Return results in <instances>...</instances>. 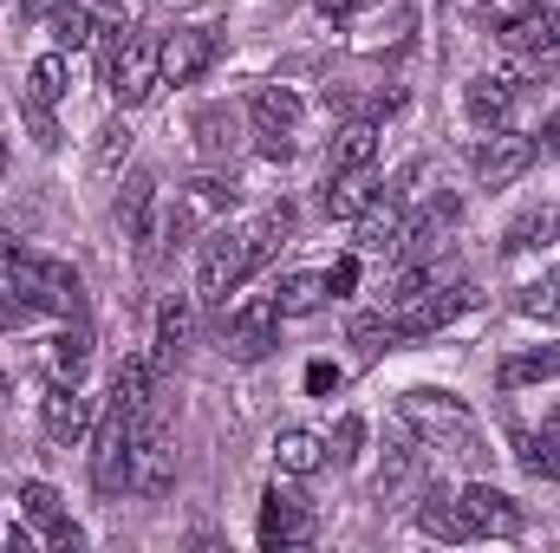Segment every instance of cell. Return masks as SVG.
<instances>
[{"label": "cell", "mask_w": 560, "mask_h": 553, "mask_svg": "<svg viewBox=\"0 0 560 553\" xmlns=\"http://www.w3.org/2000/svg\"><path fill=\"white\" fill-rule=\"evenodd\" d=\"M405 423H411V436H418L423 449H443L456 462H476L482 456L476 416H469L463 398H450V391H405Z\"/></svg>", "instance_id": "1"}, {"label": "cell", "mask_w": 560, "mask_h": 553, "mask_svg": "<svg viewBox=\"0 0 560 553\" xmlns=\"http://www.w3.org/2000/svg\"><path fill=\"white\" fill-rule=\"evenodd\" d=\"M138 411H125L118 398L105 404V416L92 423V482L98 495H125L131 489V449H138Z\"/></svg>", "instance_id": "2"}, {"label": "cell", "mask_w": 560, "mask_h": 553, "mask_svg": "<svg viewBox=\"0 0 560 553\" xmlns=\"http://www.w3.org/2000/svg\"><path fill=\"white\" fill-rule=\"evenodd\" d=\"M255 268H261V261H255L248 228H215V235H209V248H202V274H196V286H202V299H209V306H229V293L255 274Z\"/></svg>", "instance_id": "3"}, {"label": "cell", "mask_w": 560, "mask_h": 553, "mask_svg": "<svg viewBox=\"0 0 560 553\" xmlns=\"http://www.w3.org/2000/svg\"><path fill=\"white\" fill-rule=\"evenodd\" d=\"M7 274H13V286L20 293H33L39 299V313H79L85 306V286H79V274L66 268V261H52V255H7Z\"/></svg>", "instance_id": "4"}, {"label": "cell", "mask_w": 560, "mask_h": 553, "mask_svg": "<svg viewBox=\"0 0 560 553\" xmlns=\"http://www.w3.org/2000/svg\"><path fill=\"white\" fill-rule=\"evenodd\" d=\"M235 202H242V183H235V176H196V183H183L176 209H170V215H163V228H156V248H176L196 222L229 215Z\"/></svg>", "instance_id": "5"}, {"label": "cell", "mask_w": 560, "mask_h": 553, "mask_svg": "<svg viewBox=\"0 0 560 553\" xmlns=\"http://www.w3.org/2000/svg\"><path fill=\"white\" fill-rule=\"evenodd\" d=\"M482 293L469 286V280H450V286H423L418 299H405V306H392L398 313V332L405 339H423V332H436V326H450L456 313H469Z\"/></svg>", "instance_id": "6"}, {"label": "cell", "mask_w": 560, "mask_h": 553, "mask_svg": "<svg viewBox=\"0 0 560 553\" xmlns=\"http://www.w3.org/2000/svg\"><path fill=\"white\" fill-rule=\"evenodd\" d=\"M293 131H300V98L287 85H261L255 92V150L268 163H287L293 156Z\"/></svg>", "instance_id": "7"}, {"label": "cell", "mask_w": 560, "mask_h": 553, "mask_svg": "<svg viewBox=\"0 0 560 553\" xmlns=\"http://www.w3.org/2000/svg\"><path fill=\"white\" fill-rule=\"evenodd\" d=\"M313 534H319V521H313L306 495H293V489H268V502H261V548L287 553V548H306Z\"/></svg>", "instance_id": "8"}, {"label": "cell", "mask_w": 560, "mask_h": 553, "mask_svg": "<svg viewBox=\"0 0 560 553\" xmlns=\"http://www.w3.org/2000/svg\"><path fill=\"white\" fill-rule=\"evenodd\" d=\"M469 163H476V176H482L489 189H509L515 176H528V163H535V138H522V131L502 125V131H489V138L476 143Z\"/></svg>", "instance_id": "9"}, {"label": "cell", "mask_w": 560, "mask_h": 553, "mask_svg": "<svg viewBox=\"0 0 560 553\" xmlns=\"http://www.w3.org/2000/svg\"><path fill=\"white\" fill-rule=\"evenodd\" d=\"M156 85H163V46H150V39H131L105 92H118V105L131 111V105H150V98H156Z\"/></svg>", "instance_id": "10"}, {"label": "cell", "mask_w": 560, "mask_h": 553, "mask_svg": "<svg viewBox=\"0 0 560 553\" xmlns=\"http://www.w3.org/2000/svg\"><path fill=\"white\" fill-rule=\"evenodd\" d=\"M215 52H222V39H215L209 26L170 33V39H163V85H196V79L215 66Z\"/></svg>", "instance_id": "11"}, {"label": "cell", "mask_w": 560, "mask_h": 553, "mask_svg": "<svg viewBox=\"0 0 560 553\" xmlns=\"http://www.w3.org/2000/svg\"><path fill=\"white\" fill-rule=\"evenodd\" d=\"M170 482H176V449H170V436L156 430V416H143L138 449H131V489H138V495H163Z\"/></svg>", "instance_id": "12"}, {"label": "cell", "mask_w": 560, "mask_h": 553, "mask_svg": "<svg viewBox=\"0 0 560 553\" xmlns=\"http://www.w3.org/2000/svg\"><path fill=\"white\" fill-rule=\"evenodd\" d=\"M456 508H463L469 534H495V541L522 534V508H515V502H509L502 489H489V482H469V489L456 495Z\"/></svg>", "instance_id": "13"}, {"label": "cell", "mask_w": 560, "mask_h": 553, "mask_svg": "<svg viewBox=\"0 0 560 553\" xmlns=\"http://www.w3.org/2000/svg\"><path fill=\"white\" fill-rule=\"evenodd\" d=\"M39 423H46V436H52V443H79L98 416H92V398H85L72 378H59V385L46 391V404H39Z\"/></svg>", "instance_id": "14"}, {"label": "cell", "mask_w": 560, "mask_h": 553, "mask_svg": "<svg viewBox=\"0 0 560 553\" xmlns=\"http://www.w3.org/2000/svg\"><path fill=\"white\" fill-rule=\"evenodd\" d=\"M275 326H280V306L275 299H255L229 319V352L235 358H268L275 352Z\"/></svg>", "instance_id": "15"}, {"label": "cell", "mask_w": 560, "mask_h": 553, "mask_svg": "<svg viewBox=\"0 0 560 553\" xmlns=\"http://www.w3.org/2000/svg\"><path fill=\"white\" fill-rule=\"evenodd\" d=\"M463 105H469V118H476L482 131H502V125H509V105H515V79H502V72H482V79H469Z\"/></svg>", "instance_id": "16"}, {"label": "cell", "mask_w": 560, "mask_h": 553, "mask_svg": "<svg viewBox=\"0 0 560 553\" xmlns=\"http://www.w3.org/2000/svg\"><path fill=\"white\" fill-rule=\"evenodd\" d=\"M378 163V125L372 118H359V125H346L332 150H326V176H352V169H372Z\"/></svg>", "instance_id": "17"}, {"label": "cell", "mask_w": 560, "mask_h": 553, "mask_svg": "<svg viewBox=\"0 0 560 553\" xmlns=\"http://www.w3.org/2000/svg\"><path fill=\"white\" fill-rule=\"evenodd\" d=\"M150 209H156V176L150 169H131L125 176V196H118V228H125V242H150Z\"/></svg>", "instance_id": "18"}, {"label": "cell", "mask_w": 560, "mask_h": 553, "mask_svg": "<svg viewBox=\"0 0 560 553\" xmlns=\"http://www.w3.org/2000/svg\"><path fill=\"white\" fill-rule=\"evenodd\" d=\"M189 131H196V150H202L209 163H229V156H235V143H242V118H235L229 105H202Z\"/></svg>", "instance_id": "19"}, {"label": "cell", "mask_w": 560, "mask_h": 553, "mask_svg": "<svg viewBox=\"0 0 560 553\" xmlns=\"http://www.w3.org/2000/svg\"><path fill=\"white\" fill-rule=\"evenodd\" d=\"M423 475V443L411 436V423L392 436V449H385V469H378V495H405L411 482Z\"/></svg>", "instance_id": "20"}, {"label": "cell", "mask_w": 560, "mask_h": 553, "mask_svg": "<svg viewBox=\"0 0 560 553\" xmlns=\"http://www.w3.org/2000/svg\"><path fill=\"white\" fill-rule=\"evenodd\" d=\"M332 189H326V215H339V222H359L385 189H378V176L372 169H352V176H326Z\"/></svg>", "instance_id": "21"}, {"label": "cell", "mask_w": 560, "mask_h": 553, "mask_svg": "<svg viewBox=\"0 0 560 553\" xmlns=\"http://www.w3.org/2000/svg\"><path fill=\"white\" fill-rule=\"evenodd\" d=\"M112 398L125 404V411H138V416H156V358H125L118 365V378H112Z\"/></svg>", "instance_id": "22"}, {"label": "cell", "mask_w": 560, "mask_h": 553, "mask_svg": "<svg viewBox=\"0 0 560 553\" xmlns=\"http://www.w3.org/2000/svg\"><path fill=\"white\" fill-rule=\"evenodd\" d=\"M418 528L430 534V541H450V548H456V541H476V534H469V521H463V508H456V502H450L443 489H423V502H418Z\"/></svg>", "instance_id": "23"}, {"label": "cell", "mask_w": 560, "mask_h": 553, "mask_svg": "<svg viewBox=\"0 0 560 553\" xmlns=\"http://www.w3.org/2000/svg\"><path fill=\"white\" fill-rule=\"evenodd\" d=\"M66 92H72V59L66 52H39L33 72H26V105H46L52 111Z\"/></svg>", "instance_id": "24"}, {"label": "cell", "mask_w": 560, "mask_h": 553, "mask_svg": "<svg viewBox=\"0 0 560 553\" xmlns=\"http://www.w3.org/2000/svg\"><path fill=\"white\" fill-rule=\"evenodd\" d=\"M548 242H560V202L515 215V222H509V235H502V248H509V255H528V248H548Z\"/></svg>", "instance_id": "25"}, {"label": "cell", "mask_w": 560, "mask_h": 553, "mask_svg": "<svg viewBox=\"0 0 560 553\" xmlns=\"http://www.w3.org/2000/svg\"><path fill=\"white\" fill-rule=\"evenodd\" d=\"M326 462V443L313 436V430H280L275 436V469L280 475H313Z\"/></svg>", "instance_id": "26"}, {"label": "cell", "mask_w": 560, "mask_h": 553, "mask_svg": "<svg viewBox=\"0 0 560 553\" xmlns=\"http://www.w3.org/2000/svg\"><path fill=\"white\" fill-rule=\"evenodd\" d=\"M398 222H405L398 202H372V209L359 215V255H385V261H392V255H398Z\"/></svg>", "instance_id": "27"}, {"label": "cell", "mask_w": 560, "mask_h": 553, "mask_svg": "<svg viewBox=\"0 0 560 553\" xmlns=\"http://www.w3.org/2000/svg\"><path fill=\"white\" fill-rule=\"evenodd\" d=\"M332 293H326V274H287L275 286V306H280V319H306V313H319Z\"/></svg>", "instance_id": "28"}, {"label": "cell", "mask_w": 560, "mask_h": 553, "mask_svg": "<svg viewBox=\"0 0 560 553\" xmlns=\"http://www.w3.org/2000/svg\"><path fill=\"white\" fill-rule=\"evenodd\" d=\"M189 332H196V306H189L183 293H170V299L156 306V352L176 358V352L189 345Z\"/></svg>", "instance_id": "29"}, {"label": "cell", "mask_w": 560, "mask_h": 553, "mask_svg": "<svg viewBox=\"0 0 560 553\" xmlns=\"http://www.w3.org/2000/svg\"><path fill=\"white\" fill-rule=\"evenodd\" d=\"M52 39H59V52H79V46H92V39H98V13H92L85 0H66V7H52Z\"/></svg>", "instance_id": "30"}, {"label": "cell", "mask_w": 560, "mask_h": 553, "mask_svg": "<svg viewBox=\"0 0 560 553\" xmlns=\"http://www.w3.org/2000/svg\"><path fill=\"white\" fill-rule=\"evenodd\" d=\"M541 378H560V345H535V352L502 365V391H522V385H541Z\"/></svg>", "instance_id": "31"}, {"label": "cell", "mask_w": 560, "mask_h": 553, "mask_svg": "<svg viewBox=\"0 0 560 553\" xmlns=\"http://www.w3.org/2000/svg\"><path fill=\"white\" fill-rule=\"evenodd\" d=\"M509 46H522V52H560V7H541L528 20H515Z\"/></svg>", "instance_id": "32"}, {"label": "cell", "mask_w": 560, "mask_h": 553, "mask_svg": "<svg viewBox=\"0 0 560 553\" xmlns=\"http://www.w3.org/2000/svg\"><path fill=\"white\" fill-rule=\"evenodd\" d=\"M346 339H352L359 352H392V345H405V332H398V313H359V319L346 326Z\"/></svg>", "instance_id": "33"}, {"label": "cell", "mask_w": 560, "mask_h": 553, "mask_svg": "<svg viewBox=\"0 0 560 553\" xmlns=\"http://www.w3.org/2000/svg\"><path fill=\"white\" fill-rule=\"evenodd\" d=\"M85 365H92V332H85V326H66V332L52 339V372L79 385V378H85Z\"/></svg>", "instance_id": "34"}, {"label": "cell", "mask_w": 560, "mask_h": 553, "mask_svg": "<svg viewBox=\"0 0 560 553\" xmlns=\"http://www.w3.org/2000/svg\"><path fill=\"white\" fill-rule=\"evenodd\" d=\"M515 449H522V469H528L535 482H560V443L555 436H528V430H515Z\"/></svg>", "instance_id": "35"}, {"label": "cell", "mask_w": 560, "mask_h": 553, "mask_svg": "<svg viewBox=\"0 0 560 553\" xmlns=\"http://www.w3.org/2000/svg\"><path fill=\"white\" fill-rule=\"evenodd\" d=\"M20 515H26V521H39V528L52 534V528L66 521V508H59V489H52V482H20Z\"/></svg>", "instance_id": "36"}, {"label": "cell", "mask_w": 560, "mask_h": 553, "mask_svg": "<svg viewBox=\"0 0 560 553\" xmlns=\"http://www.w3.org/2000/svg\"><path fill=\"white\" fill-rule=\"evenodd\" d=\"M287 235H293V202H275V209H268V215L248 228V242H255V261H268Z\"/></svg>", "instance_id": "37"}, {"label": "cell", "mask_w": 560, "mask_h": 553, "mask_svg": "<svg viewBox=\"0 0 560 553\" xmlns=\"http://www.w3.org/2000/svg\"><path fill=\"white\" fill-rule=\"evenodd\" d=\"M528 319H560V268L548 280H535V286H522V299H515Z\"/></svg>", "instance_id": "38"}, {"label": "cell", "mask_w": 560, "mask_h": 553, "mask_svg": "<svg viewBox=\"0 0 560 553\" xmlns=\"http://www.w3.org/2000/svg\"><path fill=\"white\" fill-rule=\"evenodd\" d=\"M125 156H131V125H125V118H112V125L98 131V150H92V163H98V169H118Z\"/></svg>", "instance_id": "39"}, {"label": "cell", "mask_w": 560, "mask_h": 553, "mask_svg": "<svg viewBox=\"0 0 560 553\" xmlns=\"http://www.w3.org/2000/svg\"><path fill=\"white\" fill-rule=\"evenodd\" d=\"M33 319H39V299H33V293H20V286H13V293H0V332L33 326Z\"/></svg>", "instance_id": "40"}, {"label": "cell", "mask_w": 560, "mask_h": 553, "mask_svg": "<svg viewBox=\"0 0 560 553\" xmlns=\"http://www.w3.org/2000/svg\"><path fill=\"white\" fill-rule=\"evenodd\" d=\"M359 443H365V416H339V430H332V462H352Z\"/></svg>", "instance_id": "41"}, {"label": "cell", "mask_w": 560, "mask_h": 553, "mask_svg": "<svg viewBox=\"0 0 560 553\" xmlns=\"http://www.w3.org/2000/svg\"><path fill=\"white\" fill-rule=\"evenodd\" d=\"M332 391H339V365L313 358V365H306V398H332Z\"/></svg>", "instance_id": "42"}, {"label": "cell", "mask_w": 560, "mask_h": 553, "mask_svg": "<svg viewBox=\"0 0 560 553\" xmlns=\"http://www.w3.org/2000/svg\"><path fill=\"white\" fill-rule=\"evenodd\" d=\"M352 286H359V255H339V261H332V274H326V293L339 299V293H352Z\"/></svg>", "instance_id": "43"}, {"label": "cell", "mask_w": 560, "mask_h": 553, "mask_svg": "<svg viewBox=\"0 0 560 553\" xmlns=\"http://www.w3.org/2000/svg\"><path fill=\"white\" fill-rule=\"evenodd\" d=\"M26 125H33V143H46V150L59 143V125H52V111H46V105H26Z\"/></svg>", "instance_id": "44"}, {"label": "cell", "mask_w": 560, "mask_h": 553, "mask_svg": "<svg viewBox=\"0 0 560 553\" xmlns=\"http://www.w3.org/2000/svg\"><path fill=\"white\" fill-rule=\"evenodd\" d=\"M313 7H319V13H326V20H352V13H359V7H365V0H313Z\"/></svg>", "instance_id": "45"}, {"label": "cell", "mask_w": 560, "mask_h": 553, "mask_svg": "<svg viewBox=\"0 0 560 553\" xmlns=\"http://www.w3.org/2000/svg\"><path fill=\"white\" fill-rule=\"evenodd\" d=\"M46 541H52V548H79V541H85V534H79V528H72V521H59V528H52V534H46Z\"/></svg>", "instance_id": "46"}, {"label": "cell", "mask_w": 560, "mask_h": 553, "mask_svg": "<svg viewBox=\"0 0 560 553\" xmlns=\"http://www.w3.org/2000/svg\"><path fill=\"white\" fill-rule=\"evenodd\" d=\"M541 143H548V150H555V156H560V111H555V118H548V131H541Z\"/></svg>", "instance_id": "47"}, {"label": "cell", "mask_w": 560, "mask_h": 553, "mask_svg": "<svg viewBox=\"0 0 560 553\" xmlns=\"http://www.w3.org/2000/svg\"><path fill=\"white\" fill-rule=\"evenodd\" d=\"M52 7H66V0H20V13H52Z\"/></svg>", "instance_id": "48"}, {"label": "cell", "mask_w": 560, "mask_h": 553, "mask_svg": "<svg viewBox=\"0 0 560 553\" xmlns=\"http://www.w3.org/2000/svg\"><path fill=\"white\" fill-rule=\"evenodd\" d=\"M548 436H555V443H560V411H555V416H548Z\"/></svg>", "instance_id": "49"}, {"label": "cell", "mask_w": 560, "mask_h": 553, "mask_svg": "<svg viewBox=\"0 0 560 553\" xmlns=\"http://www.w3.org/2000/svg\"><path fill=\"white\" fill-rule=\"evenodd\" d=\"M0 169H7V138H0Z\"/></svg>", "instance_id": "50"}, {"label": "cell", "mask_w": 560, "mask_h": 553, "mask_svg": "<svg viewBox=\"0 0 560 553\" xmlns=\"http://www.w3.org/2000/svg\"><path fill=\"white\" fill-rule=\"evenodd\" d=\"M0 398H7V378H0Z\"/></svg>", "instance_id": "51"}]
</instances>
